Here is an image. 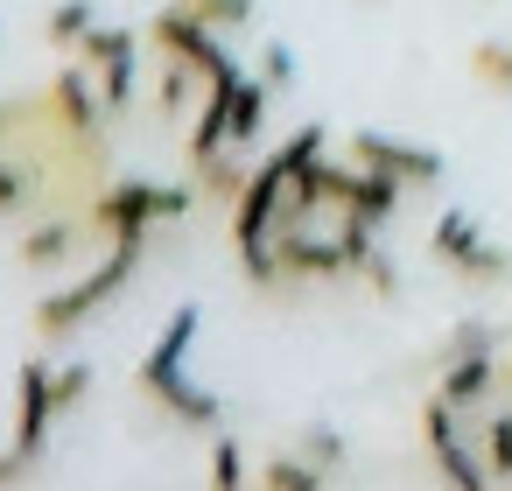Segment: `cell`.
<instances>
[{"label": "cell", "instance_id": "cell-1", "mask_svg": "<svg viewBox=\"0 0 512 491\" xmlns=\"http://www.w3.org/2000/svg\"><path fill=\"white\" fill-rule=\"evenodd\" d=\"M141 246H148V232L141 239H106V253H99V267L92 274H78L71 288H57V295H43V309H36V337L43 344H64L71 330H85L127 281H134V267H141Z\"/></svg>", "mask_w": 512, "mask_h": 491}, {"label": "cell", "instance_id": "cell-2", "mask_svg": "<svg viewBox=\"0 0 512 491\" xmlns=\"http://www.w3.org/2000/svg\"><path fill=\"white\" fill-rule=\"evenodd\" d=\"M190 204H197V183H141V176H127V183H106L85 204V225L99 239H141V232H155L169 218H190Z\"/></svg>", "mask_w": 512, "mask_h": 491}, {"label": "cell", "instance_id": "cell-3", "mask_svg": "<svg viewBox=\"0 0 512 491\" xmlns=\"http://www.w3.org/2000/svg\"><path fill=\"white\" fill-rule=\"evenodd\" d=\"M428 253H435V267H449V274L470 281V288H498V281L512 274V253L491 246L470 211H442V218L428 225Z\"/></svg>", "mask_w": 512, "mask_h": 491}, {"label": "cell", "instance_id": "cell-4", "mask_svg": "<svg viewBox=\"0 0 512 491\" xmlns=\"http://www.w3.org/2000/svg\"><path fill=\"white\" fill-rule=\"evenodd\" d=\"M421 442H428L449 491H491V463H484V449H470L463 407H449L442 393H428V407H421Z\"/></svg>", "mask_w": 512, "mask_h": 491}, {"label": "cell", "instance_id": "cell-5", "mask_svg": "<svg viewBox=\"0 0 512 491\" xmlns=\"http://www.w3.org/2000/svg\"><path fill=\"white\" fill-rule=\"evenodd\" d=\"M148 43H155L162 57L190 64L204 85H211V78H225V71H239V64H232V50L218 43V29H211V22H197L190 8H176V0H169V8H162L155 22H148Z\"/></svg>", "mask_w": 512, "mask_h": 491}, {"label": "cell", "instance_id": "cell-6", "mask_svg": "<svg viewBox=\"0 0 512 491\" xmlns=\"http://www.w3.org/2000/svg\"><path fill=\"white\" fill-rule=\"evenodd\" d=\"M78 64L99 78L106 113H127L134 106V92H141V36L134 29H92L78 43Z\"/></svg>", "mask_w": 512, "mask_h": 491}, {"label": "cell", "instance_id": "cell-7", "mask_svg": "<svg viewBox=\"0 0 512 491\" xmlns=\"http://www.w3.org/2000/svg\"><path fill=\"white\" fill-rule=\"evenodd\" d=\"M57 365H43V358H29L22 372H15V456L22 463H36L43 449H50V428H57Z\"/></svg>", "mask_w": 512, "mask_h": 491}, {"label": "cell", "instance_id": "cell-8", "mask_svg": "<svg viewBox=\"0 0 512 491\" xmlns=\"http://www.w3.org/2000/svg\"><path fill=\"white\" fill-rule=\"evenodd\" d=\"M351 148V162H365V169H379V176H393V183H407V190H421V183H442V155L435 148H421V141H400V134H351L344 141Z\"/></svg>", "mask_w": 512, "mask_h": 491}, {"label": "cell", "instance_id": "cell-9", "mask_svg": "<svg viewBox=\"0 0 512 491\" xmlns=\"http://www.w3.org/2000/svg\"><path fill=\"white\" fill-rule=\"evenodd\" d=\"M197 330H204V309L197 302H183L169 323H162V337L141 351V365H134V379H141V393H169V386H183V358H190V344H197Z\"/></svg>", "mask_w": 512, "mask_h": 491}, {"label": "cell", "instance_id": "cell-10", "mask_svg": "<svg viewBox=\"0 0 512 491\" xmlns=\"http://www.w3.org/2000/svg\"><path fill=\"white\" fill-rule=\"evenodd\" d=\"M274 260H281V274L288 281H337V274H351V253H344V239H316L309 225H281L274 232Z\"/></svg>", "mask_w": 512, "mask_h": 491}, {"label": "cell", "instance_id": "cell-11", "mask_svg": "<svg viewBox=\"0 0 512 491\" xmlns=\"http://www.w3.org/2000/svg\"><path fill=\"white\" fill-rule=\"evenodd\" d=\"M435 393L449 400V407H484V400H498V351H463V358H442V372H435Z\"/></svg>", "mask_w": 512, "mask_h": 491}, {"label": "cell", "instance_id": "cell-12", "mask_svg": "<svg viewBox=\"0 0 512 491\" xmlns=\"http://www.w3.org/2000/svg\"><path fill=\"white\" fill-rule=\"evenodd\" d=\"M85 232H92L85 218L43 211V218H36V225H29L22 239H15V260H22V267H36V274H43V267H64V260L78 253V239H85Z\"/></svg>", "mask_w": 512, "mask_h": 491}, {"label": "cell", "instance_id": "cell-13", "mask_svg": "<svg viewBox=\"0 0 512 491\" xmlns=\"http://www.w3.org/2000/svg\"><path fill=\"white\" fill-rule=\"evenodd\" d=\"M197 106H204V78H197L190 64H176V57H162V71H155V120L190 127Z\"/></svg>", "mask_w": 512, "mask_h": 491}, {"label": "cell", "instance_id": "cell-14", "mask_svg": "<svg viewBox=\"0 0 512 491\" xmlns=\"http://www.w3.org/2000/svg\"><path fill=\"white\" fill-rule=\"evenodd\" d=\"M162 414H176L183 428H218V421H225V400L183 379V386H169V393H162Z\"/></svg>", "mask_w": 512, "mask_h": 491}, {"label": "cell", "instance_id": "cell-15", "mask_svg": "<svg viewBox=\"0 0 512 491\" xmlns=\"http://www.w3.org/2000/svg\"><path fill=\"white\" fill-rule=\"evenodd\" d=\"M323 484H330V470L309 456H267L260 463V491H323Z\"/></svg>", "mask_w": 512, "mask_h": 491}, {"label": "cell", "instance_id": "cell-16", "mask_svg": "<svg viewBox=\"0 0 512 491\" xmlns=\"http://www.w3.org/2000/svg\"><path fill=\"white\" fill-rule=\"evenodd\" d=\"M246 176H253V169H239V162H232L225 148H218V155H211L204 169H190V183H197V197H211V204H239V190H246Z\"/></svg>", "mask_w": 512, "mask_h": 491}, {"label": "cell", "instance_id": "cell-17", "mask_svg": "<svg viewBox=\"0 0 512 491\" xmlns=\"http://www.w3.org/2000/svg\"><path fill=\"white\" fill-rule=\"evenodd\" d=\"M470 78H477L484 92H498V99H512V43H498V36H484V43H470Z\"/></svg>", "mask_w": 512, "mask_h": 491}, {"label": "cell", "instance_id": "cell-18", "mask_svg": "<svg viewBox=\"0 0 512 491\" xmlns=\"http://www.w3.org/2000/svg\"><path fill=\"white\" fill-rule=\"evenodd\" d=\"M477 449L491 463V484H512V407H498L491 421H477Z\"/></svg>", "mask_w": 512, "mask_h": 491}, {"label": "cell", "instance_id": "cell-19", "mask_svg": "<svg viewBox=\"0 0 512 491\" xmlns=\"http://www.w3.org/2000/svg\"><path fill=\"white\" fill-rule=\"evenodd\" d=\"M92 29H99V8H92V0H64V8H50V22H43V36H50L57 50H78Z\"/></svg>", "mask_w": 512, "mask_h": 491}, {"label": "cell", "instance_id": "cell-20", "mask_svg": "<svg viewBox=\"0 0 512 491\" xmlns=\"http://www.w3.org/2000/svg\"><path fill=\"white\" fill-rule=\"evenodd\" d=\"M267 106H274V85H267V78H246V85H239V106H232V148H246V141L260 134Z\"/></svg>", "mask_w": 512, "mask_h": 491}, {"label": "cell", "instance_id": "cell-21", "mask_svg": "<svg viewBox=\"0 0 512 491\" xmlns=\"http://www.w3.org/2000/svg\"><path fill=\"white\" fill-rule=\"evenodd\" d=\"M211 491H253L260 477H246V449L232 442V435H218L211 442V477H204Z\"/></svg>", "mask_w": 512, "mask_h": 491}, {"label": "cell", "instance_id": "cell-22", "mask_svg": "<svg viewBox=\"0 0 512 491\" xmlns=\"http://www.w3.org/2000/svg\"><path fill=\"white\" fill-rule=\"evenodd\" d=\"M176 8H190V15L211 22V29H246V22H253V0H176Z\"/></svg>", "mask_w": 512, "mask_h": 491}, {"label": "cell", "instance_id": "cell-23", "mask_svg": "<svg viewBox=\"0 0 512 491\" xmlns=\"http://www.w3.org/2000/svg\"><path fill=\"white\" fill-rule=\"evenodd\" d=\"M323 148H330V134H323V127L309 120V127H295V134H288V141H281L274 155H281L288 169H309V162H323Z\"/></svg>", "mask_w": 512, "mask_h": 491}, {"label": "cell", "instance_id": "cell-24", "mask_svg": "<svg viewBox=\"0 0 512 491\" xmlns=\"http://www.w3.org/2000/svg\"><path fill=\"white\" fill-rule=\"evenodd\" d=\"M498 337H491V323H477V316H463L456 330H449V344H442V358H463V351H491Z\"/></svg>", "mask_w": 512, "mask_h": 491}, {"label": "cell", "instance_id": "cell-25", "mask_svg": "<svg viewBox=\"0 0 512 491\" xmlns=\"http://www.w3.org/2000/svg\"><path fill=\"white\" fill-rule=\"evenodd\" d=\"M302 456H309V463H323V470H337L351 449H344V435H337V428H309V435H302Z\"/></svg>", "mask_w": 512, "mask_h": 491}, {"label": "cell", "instance_id": "cell-26", "mask_svg": "<svg viewBox=\"0 0 512 491\" xmlns=\"http://www.w3.org/2000/svg\"><path fill=\"white\" fill-rule=\"evenodd\" d=\"M85 393H92V365H57V407L71 414Z\"/></svg>", "mask_w": 512, "mask_h": 491}, {"label": "cell", "instance_id": "cell-27", "mask_svg": "<svg viewBox=\"0 0 512 491\" xmlns=\"http://www.w3.org/2000/svg\"><path fill=\"white\" fill-rule=\"evenodd\" d=\"M260 78L281 92V85H295V50L288 43H267V57H260Z\"/></svg>", "mask_w": 512, "mask_h": 491}, {"label": "cell", "instance_id": "cell-28", "mask_svg": "<svg viewBox=\"0 0 512 491\" xmlns=\"http://www.w3.org/2000/svg\"><path fill=\"white\" fill-rule=\"evenodd\" d=\"M29 470H36V463H22V456H15V442L0 449V491H15V484H22Z\"/></svg>", "mask_w": 512, "mask_h": 491}, {"label": "cell", "instance_id": "cell-29", "mask_svg": "<svg viewBox=\"0 0 512 491\" xmlns=\"http://www.w3.org/2000/svg\"><path fill=\"white\" fill-rule=\"evenodd\" d=\"M365 281H372L379 295H400V274H393V260H386V253H379V260L365 267Z\"/></svg>", "mask_w": 512, "mask_h": 491}, {"label": "cell", "instance_id": "cell-30", "mask_svg": "<svg viewBox=\"0 0 512 491\" xmlns=\"http://www.w3.org/2000/svg\"><path fill=\"white\" fill-rule=\"evenodd\" d=\"M498 400H512V358H498Z\"/></svg>", "mask_w": 512, "mask_h": 491}]
</instances>
